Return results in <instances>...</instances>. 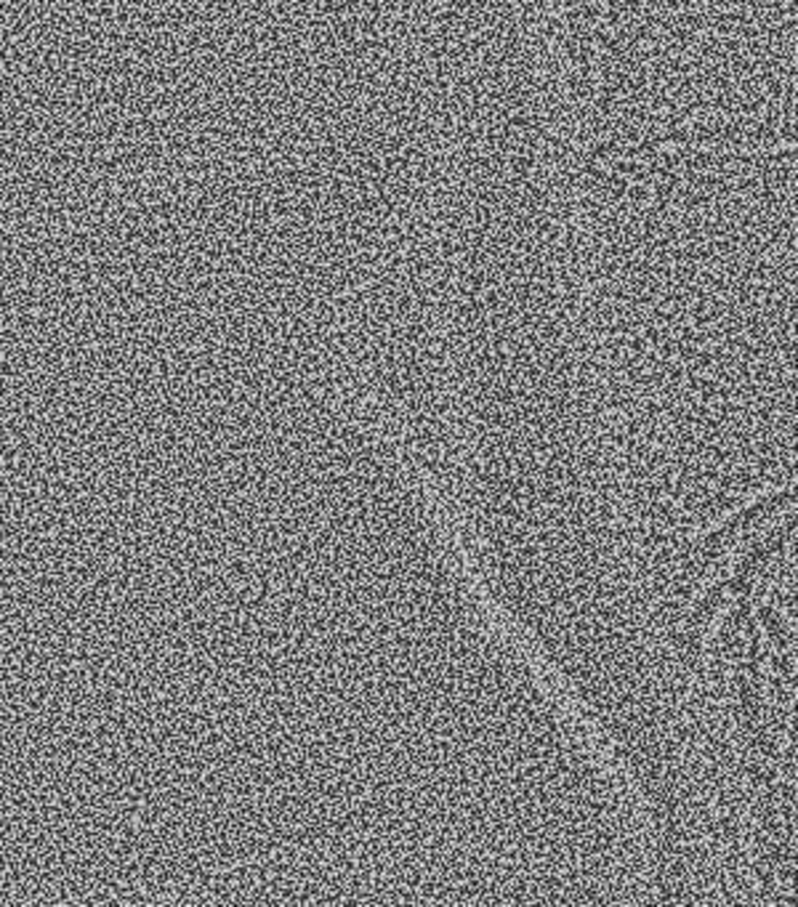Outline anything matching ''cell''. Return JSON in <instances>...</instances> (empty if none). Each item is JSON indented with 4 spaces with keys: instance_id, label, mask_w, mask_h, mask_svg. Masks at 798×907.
Returning <instances> with one entry per match:
<instances>
[{
    "instance_id": "6da1fadb",
    "label": "cell",
    "mask_w": 798,
    "mask_h": 907,
    "mask_svg": "<svg viewBox=\"0 0 798 907\" xmlns=\"http://www.w3.org/2000/svg\"><path fill=\"white\" fill-rule=\"evenodd\" d=\"M790 493H777V495H769V497H761L759 503H753L750 509H743L740 514H734L727 522V524H721L718 530L716 532H711L708 538H702V543L700 546H695V548H700L702 553H714L716 548H721L727 540H732L734 535L740 530H745V527H750V524H756L761 516H766V514H772V511H777V509H782L788 500H790Z\"/></svg>"
}]
</instances>
